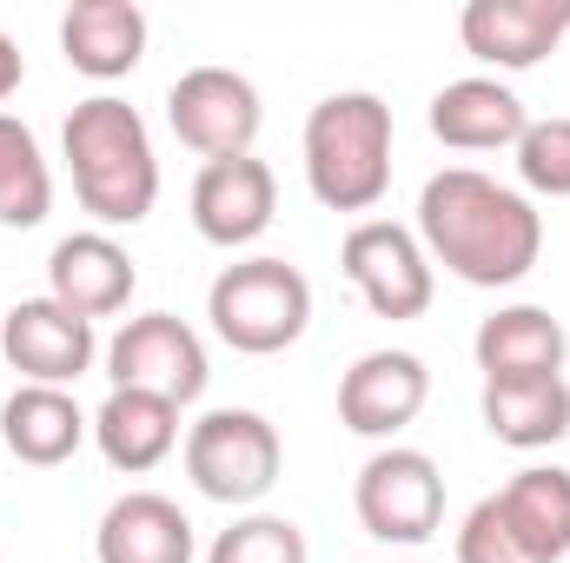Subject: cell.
Returning a JSON list of instances; mask_svg holds the SVG:
<instances>
[{
  "label": "cell",
  "mask_w": 570,
  "mask_h": 563,
  "mask_svg": "<svg viewBox=\"0 0 570 563\" xmlns=\"http://www.w3.org/2000/svg\"><path fill=\"white\" fill-rule=\"evenodd\" d=\"M570 33V0H464L458 40L471 60L498 73H531L544 67Z\"/></svg>",
  "instance_id": "13"
},
{
  "label": "cell",
  "mask_w": 570,
  "mask_h": 563,
  "mask_svg": "<svg viewBox=\"0 0 570 563\" xmlns=\"http://www.w3.org/2000/svg\"><path fill=\"white\" fill-rule=\"evenodd\" d=\"M392 107L365 87L325 93L305 113V186L325 213H372L392 186Z\"/></svg>",
  "instance_id": "3"
},
{
  "label": "cell",
  "mask_w": 570,
  "mask_h": 563,
  "mask_svg": "<svg viewBox=\"0 0 570 563\" xmlns=\"http://www.w3.org/2000/svg\"><path fill=\"white\" fill-rule=\"evenodd\" d=\"M338 273L352 279V292L365 298L372 318H392V325L425 318L431 298H438V266L419 246V233L399 219H358L338 239Z\"/></svg>",
  "instance_id": "8"
},
{
  "label": "cell",
  "mask_w": 570,
  "mask_h": 563,
  "mask_svg": "<svg viewBox=\"0 0 570 563\" xmlns=\"http://www.w3.org/2000/svg\"><path fill=\"white\" fill-rule=\"evenodd\" d=\"M511 159H518L524 199H570V113L531 120L524 140L511 146Z\"/></svg>",
  "instance_id": "25"
},
{
  "label": "cell",
  "mask_w": 570,
  "mask_h": 563,
  "mask_svg": "<svg viewBox=\"0 0 570 563\" xmlns=\"http://www.w3.org/2000/svg\"><path fill=\"white\" fill-rule=\"evenodd\" d=\"M87 437H94V418L60 385H13L7 405H0V451L20 457V464H33V471L67 464Z\"/></svg>",
  "instance_id": "18"
},
{
  "label": "cell",
  "mask_w": 570,
  "mask_h": 563,
  "mask_svg": "<svg viewBox=\"0 0 570 563\" xmlns=\"http://www.w3.org/2000/svg\"><path fill=\"white\" fill-rule=\"evenodd\" d=\"M94 444L114 471L146 477L179 451V405H166L153 392H107V405L94 412Z\"/></svg>",
  "instance_id": "21"
},
{
  "label": "cell",
  "mask_w": 570,
  "mask_h": 563,
  "mask_svg": "<svg viewBox=\"0 0 570 563\" xmlns=\"http://www.w3.org/2000/svg\"><path fill=\"white\" fill-rule=\"evenodd\" d=\"M193 557H199V531L173 497L127 491L100 511L94 563H193Z\"/></svg>",
  "instance_id": "16"
},
{
  "label": "cell",
  "mask_w": 570,
  "mask_h": 563,
  "mask_svg": "<svg viewBox=\"0 0 570 563\" xmlns=\"http://www.w3.org/2000/svg\"><path fill=\"white\" fill-rule=\"evenodd\" d=\"M206 563H312V551H305V531L292 517H279V511H239L206 544Z\"/></svg>",
  "instance_id": "24"
},
{
  "label": "cell",
  "mask_w": 570,
  "mask_h": 563,
  "mask_svg": "<svg viewBox=\"0 0 570 563\" xmlns=\"http://www.w3.org/2000/svg\"><path fill=\"white\" fill-rule=\"evenodd\" d=\"M412 233L431 253V266H444L451 279L478 285V292H504V285L531 279V266L544 259L538 199H524V186H504L478 166L431 172Z\"/></svg>",
  "instance_id": "1"
},
{
  "label": "cell",
  "mask_w": 570,
  "mask_h": 563,
  "mask_svg": "<svg viewBox=\"0 0 570 563\" xmlns=\"http://www.w3.org/2000/svg\"><path fill=\"white\" fill-rule=\"evenodd\" d=\"M352 511L365 524V537L379 544H431L438 524H444V471L431 451L412 444H379L365 464H358V484H352Z\"/></svg>",
  "instance_id": "6"
},
{
  "label": "cell",
  "mask_w": 570,
  "mask_h": 563,
  "mask_svg": "<svg viewBox=\"0 0 570 563\" xmlns=\"http://www.w3.org/2000/svg\"><path fill=\"white\" fill-rule=\"evenodd\" d=\"M0 352L20 372V385L73 392L100 358V332H94V318H80V312H67L60 298L40 292V298H20L13 312H0Z\"/></svg>",
  "instance_id": "10"
},
{
  "label": "cell",
  "mask_w": 570,
  "mask_h": 563,
  "mask_svg": "<svg viewBox=\"0 0 570 563\" xmlns=\"http://www.w3.org/2000/svg\"><path fill=\"white\" fill-rule=\"evenodd\" d=\"M134 292H140L134 253H127L114 233H100V226L67 233V239L47 253V298H60L67 312H80V318H94V325L114 318V312H127Z\"/></svg>",
  "instance_id": "15"
},
{
  "label": "cell",
  "mask_w": 570,
  "mask_h": 563,
  "mask_svg": "<svg viewBox=\"0 0 570 563\" xmlns=\"http://www.w3.org/2000/svg\"><path fill=\"white\" fill-rule=\"evenodd\" d=\"M60 152L73 172V199L100 233L140 226L159 206V152L140 107H127L120 93H87L60 127Z\"/></svg>",
  "instance_id": "2"
},
{
  "label": "cell",
  "mask_w": 570,
  "mask_h": 563,
  "mask_svg": "<svg viewBox=\"0 0 570 563\" xmlns=\"http://www.w3.org/2000/svg\"><path fill=\"white\" fill-rule=\"evenodd\" d=\"M47 213H53V166H47V152H40L27 120L0 113V226L27 233Z\"/></svg>",
  "instance_id": "23"
},
{
  "label": "cell",
  "mask_w": 570,
  "mask_h": 563,
  "mask_svg": "<svg viewBox=\"0 0 570 563\" xmlns=\"http://www.w3.org/2000/svg\"><path fill=\"white\" fill-rule=\"evenodd\" d=\"M471 358L484 378H558L570 358V332L551 305H498L478 325Z\"/></svg>",
  "instance_id": "17"
},
{
  "label": "cell",
  "mask_w": 570,
  "mask_h": 563,
  "mask_svg": "<svg viewBox=\"0 0 570 563\" xmlns=\"http://www.w3.org/2000/svg\"><path fill=\"white\" fill-rule=\"evenodd\" d=\"M458 563H544V557L518 537V524L498 511V497H478L458 524Z\"/></svg>",
  "instance_id": "26"
},
{
  "label": "cell",
  "mask_w": 570,
  "mask_h": 563,
  "mask_svg": "<svg viewBox=\"0 0 570 563\" xmlns=\"http://www.w3.org/2000/svg\"><path fill=\"white\" fill-rule=\"evenodd\" d=\"M392 563H419V557H392Z\"/></svg>",
  "instance_id": "28"
},
{
  "label": "cell",
  "mask_w": 570,
  "mask_h": 563,
  "mask_svg": "<svg viewBox=\"0 0 570 563\" xmlns=\"http://www.w3.org/2000/svg\"><path fill=\"white\" fill-rule=\"evenodd\" d=\"M431 405V372L419 352H365L352 358V372L338 378V424L352 437H372V444H392L405 424H419V412Z\"/></svg>",
  "instance_id": "12"
},
{
  "label": "cell",
  "mask_w": 570,
  "mask_h": 563,
  "mask_svg": "<svg viewBox=\"0 0 570 563\" xmlns=\"http://www.w3.org/2000/svg\"><path fill=\"white\" fill-rule=\"evenodd\" d=\"M484 431L511 451H551L570 437V378H484Z\"/></svg>",
  "instance_id": "20"
},
{
  "label": "cell",
  "mask_w": 570,
  "mask_h": 563,
  "mask_svg": "<svg viewBox=\"0 0 570 563\" xmlns=\"http://www.w3.org/2000/svg\"><path fill=\"white\" fill-rule=\"evenodd\" d=\"M100 365H107V378H114V392H153V398H166V405H199L206 398V378H213V365H206V338L186 325V318H173V312H140V318H127L107 345H100Z\"/></svg>",
  "instance_id": "7"
},
{
  "label": "cell",
  "mask_w": 570,
  "mask_h": 563,
  "mask_svg": "<svg viewBox=\"0 0 570 563\" xmlns=\"http://www.w3.org/2000/svg\"><path fill=\"white\" fill-rule=\"evenodd\" d=\"M179 457H186L193 491L226 504V511H259V497L279 484V471H285L279 424L266 412H246V405H219V412L193 418Z\"/></svg>",
  "instance_id": "5"
},
{
  "label": "cell",
  "mask_w": 570,
  "mask_h": 563,
  "mask_svg": "<svg viewBox=\"0 0 570 563\" xmlns=\"http://www.w3.org/2000/svg\"><path fill=\"white\" fill-rule=\"evenodd\" d=\"M279 219V179L259 152L239 159H206L193 179V233L219 253H239L253 239H266Z\"/></svg>",
  "instance_id": "11"
},
{
  "label": "cell",
  "mask_w": 570,
  "mask_h": 563,
  "mask_svg": "<svg viewBox=\"0 0 570 563\" xmlns=\"http://www.w3.org/2000/svg\"><path fill=\"white\" fill-rule=\"evenodd\" d=\"M206 318H213V338L233 345L239 358H279L312 325V279L292 259L253 253L206 285Z\"/></svg>",
  "instance_id": "4"
},
{
  "label": "cell",
  "mask_w": 570,
  "mask_h": 563,
  "mask_svg": "<svg viewBox=\"0 0 570 563\" xmlns=\"http://www.w3.org/2000/svg\"><path fill=\"white\" fill-rule=\"evenodd\" d=\"M431 140L451 152H511L531 127V107L498 73H464L431 93Z\"/></svg>",
  "instance_id": "14"
},
{
  "label": "cell",
  "mask_w": 570,
  "mask_h": 563,
  "mask_svg": "<svg viewBox=\"0 0 570 563\" xmlns=\"http://www.w3.org/2000/svg\"><path fill=\"white\" fill-rule=\"evenodd\" d=\"M166 127L199 159H239L259 140L266 107H259V87L246 73H233V67H186L166 87Z\"/></svg>",
  "instance_id": "9"
},
{
  "label": "cell",
  "mask_w": 570,
  "mask_h": 563,
  "mask_svg": "<svg viewBox=\"0 0 570 563\" xmlns=\"http://www.w3.org/2000/svg\"><path fill=\"white\" fill-rule=\"evenodd\" d=\"M498 511L518 524V537L544 563L570 557V471L564 464H524L504 491H491Z\"/></svg>",
  "instance_id": "22"
},
{
  "label": "cell",
  "mask_w": 570,
  "mask_h": 563,
  "mask_svg": "<svg viewBox=\"0 0 570 563\" xmlns=\"http://www.w3.org/2000/svg\"><path fill=\"white\" fill-rule=\"evenodd\" d=\"M146 13L134 0H73L67 13H60V53H67V67L73 73H87V80H127L134 67L146 60Z\"/></svg>",
  "instance_id": "19"
},
{
  "label": "cell",
  "mask_w": 570,
  "mask_h": 563,
  "mask_svg": "<svg viewBox=\"0 0 570 563\" xmlns=\"http://www.w3.org/2000/svg\"><path fill=\"white\" fill-rule=\"evenodd\" d=\"M20 80H27V53L13 47V33H0V107L20 93Z\"/></svg>",
  "instance_id": "27"
}]
</instances>
